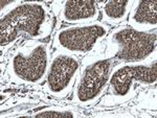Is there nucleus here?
I'll list each match as a JSON object with an SVG mask.
<instances>
[{
	"instance_id": "nucleus-1",
	"label": "nucleus",
	"mask_w": 157,
	"mask_h": 118,
	"mask_svg": "<svg viewBox=\"0 0 157 118\" xmlns=\"http://www.w3.org/2000/svg\"><path fill=\"white\" fill-rule=\"evenodd\" d=\"M55 16L42 1H20L0 20V43L6 52L22 37L43 40L54 29Z\"/></svg>"
},
{
	"instance_id": "nucleus-2",
	"label": "nucleus",
	"mask_w": 157,
	"mask_h": 118,
	"mask_svg": "<svg viewBox=\"0 0 157 118\" xmlns=\"http://www.w3.org/2000/svg\"><path fill=\"white\" fill-rule=\"evenodd\" d=\"M52 59L48 45L29 39L13 52L7 62V73L16 84L37 86L45 83Z\"/></svg>"
},
{
	"instance_id": "nucleus-3",
	"label": "nucleus",
	"mask_w": 157,
	"mask_h": 118,
	"mask_svg": "<svg viewBox=\"0 0 157 118\" xmlns=\"http://www.w3.org/2000/svg\"><path fill=\"white\" fill-rule=\"evenodd\" d=\"M156 31L139 32L128 25H121L109 31L103 56L120 63L143 61L156 53Z\"/></svg>"
},
{
	"instance_id": "nucleus-4",
	"label": "nucleus",
	"mask_w": 157,
	"mask_h": 118,
	"mask_svg": "<svg viewBox=\"0 0 157 118\" xmlns=\"http://www.w3.org/2000/svg\"><path fill=\"white\" fill-rule=\"evenodd\" d=\"M134 81L154 85L157 81L156 53L143 61L121 62L112 67L109 76V94L106 100L114 104L127 101L133 96Z\"/></svg>"
},
{
	"instance_id": "nucleus-5",
	"label": "nucleus",
	"mask_w": 157,
	"mask_h": 118,
	"mask_svg": "<svg viewBox=\"0 0 157 118\" xmlns=\"http://www.w3.org/2000/svg\"><path fill=\"white\" fill-rule=\"evenodd\" d=\"M113 61L102 56L88 57L82 62L80 74L72 90V102L90 107L102 98L109 85Z\"/></svg>"
},
{
	"instance_id": "nucleus-6",
	"label": "nucleus",
	"mask_w": 157,
	"mask_h": 118,
	"mask_svg": "<svg viewBox=\"0 0 157 118\" xmlns=\"http://www.w3.org/2000/svg\"><path fill=\"white\" fill-rule=\"evenodd\" d=\"M109 31L110 25L103 21L63 26L55 32L52 46L56 50L84 57L107 38Z\"/></svg>"
},
{
	"instance_id": "nucleus-7",
	"label": "nucleus",
	"mask_w": 157,
	"mask_h": 118,
	"mask_svg": "<svg viewBox=\"0 0 157 118\" xmlns=\"http://www.w3.org/2000/svg\"><path fill=\"white\" fill-rule=\"evenodd\" d=\"M80 70L78 57L56 50L50 59L48 73L44 83L45 91L56 98L66 97L73 90Z\"/></svg>"
},
{
	"instance_id": "nucleus-8",
	"label": "nucleus",
	"mask_w": 157,
	"mask_h": 118,
	"mask_svg": "<svg viewBox=\"0 0 157 118\" xmlns=\"http://www.w3.org/2000/svg\"><path fill=\"white\" fill-rule=\"evenodd\" d=\"M59 17L70 25L91 23L98 21L100 9L94 0H67L62 3Z\"/></svg>"
},
{
	"instance_id": "nucleus-9",
	"label": "nucleus",
	"mask_w": 157,
	"mask_h": 118,
	"mask_svg": "<svg viewBox=\"0 0 157 118\" xmlns=\"http://www.w3.org/2000/svg\"><path fill=\"white\" fill-rule=\"evenodd\" d=\"M128 26L139 32H150L157 27L156 0H134L127 19Z\"/></svg>"
},
{
	"instance_id": "nucleus-10",
	"label": "nucleus",
	"mask_w": 157,
	"mask_h": 118,
	"mask_svg": "<svg viewBox=\"0 0 157 118\" xmlns=\"http://www.w3.org/2000/svg\"><path fill=\"white\" fill-rule=\"evenodd\" d=\"M134 0H108L100 9L103 22L108 25H118L128 19Z\"/></svg>"
},
{
	"instance_id": "nucleus-11",
	"label": "nucleus",
	"mask_w": 157,
	"mask_h": 118,
	"mask_svg": "<svg viewBox=\"0 0 157 118\" xmlns=\"http://www.w3.org/2000/svg\"><path fill=\"white\" fill-rule=\"evenodd\" d=\"M30 116L34 117H77L78 114L72 110L62 107H47L33 113Z\"/></svg>"
},
{
	"instance_id": "nucleus-12",
	"label": "nucleus",
	"mask_w": 157,
	"mask_h": 118,
	"mask_svg": "<svg viewBox=\"0 0 157 118\" xmlns=\"http://www.w3.org/2000/svg\"><path fill=\"white\" fill-rule=\"evenodd\" d=\"M19 0H2L1 1V16L14 9L19 3Z\"/></svg>"
}]
</instances>
